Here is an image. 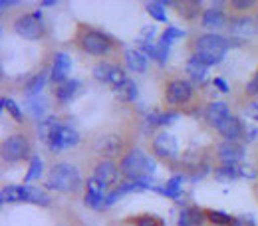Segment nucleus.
<instances>
[{
    "label": "nucleus",
    "mask_w": 258,
    "mask_h": 226,
    "mask_svg": "<svg viewBox=\"0 0 258 226\" xmlns=\"http://www.w3.org/2000/svg\"><path fill=\"white\" fill-rule=\"evenodd\" d=\"M228 52V40L219 34H203L195 40V58L205 65H217L225 60Z\"/></svg>",
    "instance_id": "1"
},
{
    "label": "nucleus",
    "mask_w": 258,
    "mask_h": 226,
    "mask_svg": "<svg viewBox=\"0 0 258 226\" xmlns=\"http://www.w3.org/2000/svg\"><path fill=\"white\" fill-rule=\"evenodd\" d=\"M82 185V173L70 163H56L46 179V189L58 193H76Z\"/></svg>",
    "instance_id": "2"
},
{
    "label": "nucleus",
    "mask_w": 258,
    "mask_h": 226,
    "mask_svg": "<svg viewBox=\"0 0 258 226\" xmlns=\"http://www.w3.org/2000/svg\"><path fill=\"white\" fill-rule=\"evenodd\" d=\"M121 175L127 177L129 181H139V179H149L157 171V163L153 161L143 149H131L127 155L119 163Z\"/></svg>",
    "instance_id": "3"
},
{
    "label": "nucleus",
    "mask_w": 258,
    "mask_h": 226,
    "mask_svg": "<svg viewBox=\"0 0 258 226\" xmlns=\"http://www.w3.org/2000/svg\"><path fill=\"white\" fill-rule=\"evenodd\" d=\"M80 46L86 54L90 56H105L111 52L113 48V42L109 40V36H105L99 30H84L82 36H80Z\"/></svg>",
    "instance_id": "4"
},
{
    "label": "nucleus",
    "mask_w": 258,
    "mask_h": 226,
    "mask_svg": "<svg viewBox=\"0 0 258 226\" xmlns=\"http://www.w3.org/2000/svg\"><path fill=\"white\" fill-rule=\"evenodd\" d=\"M30 157V141L22 133H14L2 143V159L6 163H18Z\"/></svg>",
    "instance_id": "5"
},
{
    "label": "nucleus",
    "mask_w": 258,
    "mask_h": 226,
    "mask_svg": "<svg viewBox=\"0 0 258 226\" xmlns=\"http://www.w3.org/2000/svg\"><path fill=\"white\" fill-rule=\"evenodd\" d=\"M14 32L24 40H40L44 34L42 12L36 10L34 14H22L14 20Z\"/></svg>",
    "instance_id": "6"
},
{
    "label": "nucleus",
    "mask_w": 258,
    "mask_h": 226,
    "mask_svg": "<svg viewBox=\"0 0 258 226\" xmlns=\"http://www.w3.org/2000/svg\"><path fill=\"white\" fill-rule=\"evenodd\" d=\"M78 143H80V135L72 127H68V125H58L52 133L50 141H48V147H50L52 153H60L64 149L76 147Z\"/></svg>",
    "instance_id": "7"
},
{
    "label": "nucleus",
    "mask_w": 258,
    "mask_h": 226,
    "mask_svg": "<svg viewBox=\"0 0 258 226\" xmlns=\"http://www.w3.org/2000/svg\"><path fill=\"white\" fill-rule=\"evenodd\" d=\"M165 97L171 105H185L193 97V86L191 82H185V80H173L167 84Z\"/></svg>",
    "instance_id": "8"
},
{
    "label": "nucleus",
    "mask_w": 258,
    "mask_h": 226,
    "mask_svg": "<svg viewBox=\"0 0 258 226\" xmlns=\"http://www.w3.org/2000/svg\"><path fill=\"white\" fill-rule=\"evenodd\" d=\"M153 151L157 157L161 159H167V161H173L179 157V143L175 139V135L163 131V133H157L155 139H153Z\"/></svg>",
    "instance_id": "9"
},
{
    "label": "nucleus",
    "mask_w": 258,
    "mask_h": 226,
    "mask_svg": "<svg viewBox=\"0 0 258 226\" xmlns=\"http://www.w3.org/2000/svg\"><path fill=\"white\" fill-rule=\"evenodd\" d=\"M96 151L103 157H115L123 151V139L115 133L109 135H101L96 141Z\"/></svg>",
    "instance_id": "10"
},
{
    "label": "nucleus",
    "mask_w": 258,
    "mask_h": 226,
    "mask_svg": "<svg viewBox=\"0 0 258 226\" xmlns=\"http://www.w3.org/2000/svg\"><path fill=\"white\" fill-rule=\"evenodd\" d=\"M72 69V58L66 54V52H56L54 54V62H52V67H50V80L56 82L58 86L68 82V73Z\"/></svg>",
    "instance_id": "11"
},
{
    "label": "nucleus",
    "mask_w": 258,
    "mask_h": 226,
    "mask_svg": "<svg viewBox=\"0 0 258 226\" xmlns=\"http://www.w3.org/2000/svg\"><path fill=\"white\" fill-rule=\"evenodd\" d=\"M205 117H207V121H209L213 127L219 129L226 119L230 117V109H228V105H226L225 101H213V103L207 105V109H205Z\"/></svg>",
    "instance_id": "12"
},
{
    "label": "nucleus",
    "mask_w": 258,
    "mask_h": 226,
    "mask_svg": "<svg viewBox=\"0 0 258 226\" xmlns=\"http://www.w3.org/2000/svg\"><path fill=\"white\" fill-rule=\"evenodd\" d=\"M219 159L223 161V165H230V167H236L238 161L244 159V147L238 145V143H230L226 141L219 147Z\"/></svg>",
    "instance_id": "13"
},
{
    "label": "nucleus",
    "mask_w": 258,
    "mask_h": 226,
    "mask_svg": "<svg viewBox=\"0 0 258 226\" xmlns=\"http://www.w3.org/2000/svg\"><path fill=\"white\" fill-rule=\"evenodd\" d=\"M94 177H96L103 187L113 185L117 181V165L111 161V159H101V161L97 163Z\"/></svg>",
    "instance_id": "14"
},
{
    "label": "nucleus",
    "mask_w": 258,
    "mask_h": 226,
    "mask_svg": "<svg viewBox=\"0 0 258 226\" xmlns=\"http://www.w3.org/2000/svg\"><path fill=\"white\" fill-rule=\"evenodd\" d=\"M219 131H221V135L225 137L226 141H230V143H236V141L242 137V133H244V125H242V121H240L238 117L230 115V117L226 119L225 123L219 127Z\"/></svg>",
    "instance_id": "15"
},
{
    "label": "nucleus",
    "mask_w": 258,
    "mask_h": 226,
    "mask_svg": "<svg viewBox=\"0 0 258 226\" xmlns=\"http://www.w3.org/2000/svg\"><path fill=\"white\" fill-rule=\"evenodd\" d=\"M20 200L32 202V204H40V206H48L50 204V196L44 193L42 189L32 187V185H20Z\"/></svg>",
    "instance_id": "16"
},
{
    "label": "nucleus",
    "mask_w": 258,
    "mask_h": 226,
    "mask_svg": "<svg viewBox=\"0 0 258 226\" xmlns=\"http://www.w3.org/2000/svg\"><path fill=\"white\" fill-rule=\"evenodd\" d=\"M203 220H205V212L197 206H187L181 210L179 214V226H203Z\"/></svg>",
    "instance_id": "17"
},
{
    "label": "nucleus",
    "mask_w": 258,
    "mask_h": 226,
    "mask_svg": "<svg viewBox=\"0 0 258 226\" xmlns=\"http://www.w3.org/2000/svg\"><path fill=\"white\" fill-rule=\"evenodd\" d=\"M125 64L131 71H137V73L147 71V58L139 50H125Z\"/></svg>",
    "instance_id": "18"
},
{
    "label": "nucleus",
    "mask_w": 258,
    "mask_h": 226,
    "mask_svg": "<svg viewBox=\"0 0 258 226\" xmlns=\"http://www.w3.org/2000/svg\"><path fill=\"white\" fill-rule=\"evenodd\" d=\"M78 90H80V82H78V80H68V82L58 86V90H56V99H58L60 103H68V101L74 99V96L78 94Z\"/></svg>",
    "instance_id": "19"
},
{
    "label": "nucleus",
    "mask_w": 258,
    "mask_h": 226,
    "mask_svg": "<svg viewBox=\"0 0 258 226\" xmlns=\"http://www.w3.org/2000/svg\"><path fill=\"white\" fill-rule=\"evenodd\" d=\"M187 73H189V78L197 82V84H201V82H205L207 80V73H209V65H205L201 60H197V58H191L189 62H187Z\"/></svg>",
    "instance_id": "20"
},
{
    "label": "nucleus",
    "mask_w": 258,
    "mask_h": 226,
    "mask_svg": "<svg viewBox=\"0 0 258 226\" xmlns=\"http://www.w3.org/2000/svg\"><path fill=\"white\" fill-rule=\"evenodd\" d=\"M226 22L223 10H215V8H209L203 12V26L205 28H223Z\"/></svg>",
    "instance_id": "21"
},
{
    "label": "nucleus",
    "mask_w": 258,
    "mask_h": 226,
    "mask_svg": "<svg viewBox=\"0 0 258 226\" xmlns=\"http://www.w3.org/2000/svg\"><path fill=\"white\" fill-rule=\"evenodd\" d=\"M179 111H165V113H151L147 115V123L153 127H163V125H171L179 119Z\"/></svg>",
    "instance_id": "22"
},
{
    "label": "nucleus",
    "mask_w": 258,
    "mask_h": 226,
    "mask_svg": "<svg viewBox=\"0 0 258 226\" xmlns=\"http://www.w3.org/2000/svg\"><path fill=\"white\" fill-rule=\"evenodd\" d=\"M113 92H115V96L119 97L121 101H127V103L137 99V86H135L133 80H125L121 86L113 88Z\"/></svg>",
    "instance_id": "23"
},
{
    "label": "nucleus",
    "mask_w": 258,
    "mask_h": 226,
    "mask_svg": "<svg viewBox=\"0 0 258 226\" xmlns=\"http://www.w3.org/2000/svg\"><path fill=\"white\" fill-rule=\"evenodd\" d=\"M44 86H46V73L42 71V73H36L32 80L26 84V90H24V96L26 97H38L42 94V90H44Z\"/></svg>",
    "instance_id": "24"
},
{
    "label": "nucleus",
    "mask_w": 258,
    "mask_h": 226,
    "mask_svg": "<svg viewBox=\"0 0 258 226\" xmlns=\"http://www.w3.org/2000/svg\"><path fill=\"white\" fill-rule=\"evenodd\" d=\"M183 181H185V177H181V175H175V177H171V179L165 183V196H169V198H175V200H181Z\"/></svg>",
    "instance_id": "25"
},
{
    "label": "nucleus",
    "mask_w": 258,
    "mask_h": 226,
    "mask_svg": "<svg viewBox=\"0 0 258 226\" xmlns=\"http://www.w3.org/2000/svg\"><path fill=\"white\" fill-rule=\"evenodd\" d=\"M58 125H60V123H58L56 117H46V119H42L40 125H38V137H40V141H44V143L48 145L52 133H54V129H56Z\"/></svg>",
    "instance_id": "26"
},
{
    "label": "nucleus",
    "mask_w": 258,
    "mask_h": 226,
    "mask_svg": "<svg viewBox=\"0 0 258 226\" xmlns=\"http://www.w3.org/2000/svg\"><path fill=\"white\" fill-rule=\"evenodd\" d=\"M215 177H217L219 183L228 185V183H232V181L238 177V169H236V167H230V165H223L221 169H217Z\"/></svg>",
    "instance_id": "27"
},
{
    "label": "nucleus",
    "mask_w": 258,
    "mask_h": 226,
    "mask_svg": "<svg viewBox=\"0 0 258 226\" xmlns=\"http://www.w3.org/2000/svg\"><path fill=\"white\" fill-rule=\"evenodd\" d=\"M42 169H44L42 157L34 155L32 159H30V167H28V173H26V177H24V183H30L34 179H40V177H42Z\"/></svg>",
    "instance_id": "28"
},
{
    "label": "nucleus",
    "mask_w": 258,
    "mask_h": 226,
    "mask_svg": "<svg viewBox=\"0 0 258 226\" xmlns=\"http://www.w3.org/2000/svg\"><path fill=\"white\" fill-rule=\"evenodd\" d=\"M113 67L115 65L113 64H107V62H99V64H96L94 65V78H96L97 82H107L109 84V78H111V71H113Z\"/></svg>",
    "instance_id": "29"
},
{
    "label": "nucleus",
    "mask_w": 258,
    "mask_h": 226,
    "mask_svg": "<svg viewBox=\"0 0 258 226\" xmlns=\"http://www.w3.org/2000/svg\"><path fill=\"white\" fill-rule=\"evenodd\" d=\"M207 218L217 226H230L232 220H234L230 214H226L223 210H209V212H207Z\"/></svg>",
    "instance_id": "30"
},
{
    "label": "nucleus",
    "mask_w": 258,
    "mask_h": 226,
    "mask_svg": "<svg viewBox=\"0 0 258 226\" xmlns=\"http://www.w3.org/2000/svg\"><path fill=\"white\" fill-rule=\"evenodd\" d=\"M165 2H147V12L149 16H153V20L157 22H167V14H165Z\"/></svg>",
    "instance_id": "31"
},
{
    "label": "nucleus",
    "mask_w": 258,
    "mask_h": 226,
    "mask_svg": "<svg viewBox=\"0 0 258 226\" xmlns=\"http://www.w3.org/2000/svg\"><path fill=\"white\" fill-rule=\"evenodd\" d=\"M254 32V26H252V20L250 18H238L234 20L232 24V34H238V36H248V34Z\"/></svg>",
    "instance_id": "32"
},
{
    "label": "nucleus",
    "mask_w": 258,
    "mask_h": 226,
    "mask_svg": "<svg viewBox=\"0 0 258 226\" xmlns=\"http://www.w3.org/2000/svg\"><path fill=\"white\" fill-rule=\"evenodd\" d=\"M0 103H2V107H4V109H8V113L12 115V119H16L18 123L22 121V117H24V115H22V109L18 107V103H16L14 99H10V97H2V101H0Z\"/></svg>",
    "instance_id": "33"
},
{
    "label": "nucleus",
    "mask_w": 258,
    "mask_h": 226,
    "mask_svg": "<svg viewBox=\"0 0 258 226\" xmlns=\"http://www.w3.org/2000/svg\"><path fill=\"white\" fill-rule=\"evenodd\" d=\"M28 111L32 113L36 119L42 121V117H44V113H46V101H44L42 97H32L30 103H28Z\"/></svg>",
    "instance_id": "34"
},
{
    "label": "nucleus",
    "mask_w": 258,
    "mask_h": 226,
    "mask_svg": "<svg viewBox=\"0 0 258 226\" xmlns=\"http://www.w3.org/2000/svg\"><path fill=\"white\" fill-rule=\"evenodd\" d=\"M185 36H187L185 30H181V28H177V26H167V28H165V32L161 34V42L171 44V42L181 40V38H185Z\"/></svg>",
    "instance_id": "35"
},
{
    "label": "nucleus",
    "mask_w": 258,
    "mask_h": 226,
    "mask_svg": "<svg viewBox=\"0 0 258 226\" xmlns=\"http://www.w3.org/2000/svg\"><path fill=\"white\" fill-rule=\"evenodd\" d=\"M20 200V185H10L2 189V202H16Z\"/></svg>",
    "instance_id": "36"
},
{
    "label": "nucleus",
    "mask_w": 258,
    "mask_h": 226,
    "mask_svg": "<svg viewBox=\"0 0 258 226\" xmlns=\"http://www.w3.org/2000/svg\"><path fill=\"white\" fill-rule=\"evenodd\" d=\"M127 78H125V71L119 67V65H115L113 67V71H111V78H109V84L113 86V88H117V86H121L123 82H125Z\"/></svg>",
    "instance_id": "37"
},
{
    "label": "nucleus",
    "mask_w": 258,
    "mask_h": 226,
    "mask_svg": "<svg viewBox=\"0 0 258 226\" xmlns=\"http://www.w3.org/2000/svg\"><path fill=\"white\" fill-rule=\"evenodd\" d=\"M86 187H88V193L97 194V196H105V194H103V189H105V187H103V185L97 181L96 177H92V179L86 183Z\"/></svg>",
    "instance_id": "38"
},
{
    "label": "nucleus",
    "mask_w": 258,
    "mask_h": 226,
    "mask_svg": "<svg viewBox=\"0 0 258 226\" xmlns=\"http://www.w3.org/2000/svg\"><path fill=\"white\" fill-rule=\"evenodd\" d=\"M169 54H171L169 44L159 42V44H157V62H159V64H165V62H167V58H169Z\"/></svg>",
    "instance_id": "39"
},
{
    "label": "nucleus",
    "mask_w": 258,
    "mask_h": 226,
    "mask_svg": "<svg viewBox=\"0 0 258 226\" xmlns=\"http://www.w3.org/2000/svg\"><path fill=\"white\" fill-rule=\"evenodd\" d=\"M199 6H201V2H187V4H183L181 14L187 16V18H191V16H195L199 12Z\"/></svg>",
    "instance_id": "40"
},
{
    "label": "nucleus",
    "mask_w": 258,
    "mask_h": 226,
    "mask_svg": "<svg viewBox=\"0 0 258 226\" xmlns=\"http://www.w3.org/2000/svg\"><path fill=\"white\" fill-rule=\"evenodd\" d=\"M238 177H244V179H254L256 177V171L250 167V165H238Z\"/></svg>",
    "instance_id": "41"
},
{
    "label": "nucleus",
    "mask_w": 258,
    "mask_h": 226,
    "mask_svg": "<svg viewBox=\"0 0 258 226\" xmlns=\"http://www.w3.org/2000/svg\"><path fill=\"white\" fill-rule=\"evenodd\" d=\"M230 226H256V224H254V218H252V216L244 214V216H238V218H234Z\"/></svg>",
    "instance_id": "42"
},
{
    "label": "nucleus",
    "mask_w": 258,
    "mask_h": 226,
    "mask_svg": "<svg viewBox=\"0 0 258 226\" xmlns=\"http://www.w3.org/2000/svg\"><path fill=\"white\" fill-rule=\"evenodd\" d=\"M133 222L137 226H159V222H157L153 216H139V218H135Z\"/></svg>",
    "instance_id": "43"
},
{
    "label": "nucleus",
    "mask_w": 258,
    "mask_h": 226,
    "mask_svg": "<svg viewBox=\"0 0 258 226\" xmlns=\"http://www.w3.org/2000/svg\"><path fill=\"white\" fill-rule=\"evenodd\" d=\"M246 94L248 96H258V71L254 73V78L246 84Z\"/></svg>",
    "instance_id": "44"
},
{
    "label": "nucleus",
    "mask_w": 258,
    "mask_h": 226,
    "mask_svg": "<svg viewBox=\"0 0 258 226\" xmlns=\"http://www.w3.org/2000/svg\"><path fill=\"white\" fill-rule=\"evenodd\" d=\"M252 4H254L252 0H232V8L236 10H248Z\"/></svg>",
    "instance_id": "45"
},
{
    "label": "nucleus",
    "mask_w": 258,
    "mask_h": 226,
    "mask_svg": "<svg viewBox=\"0 0 258 226\" xmlns=\"http://www.w3.org/2000/svg\"><path fill=\"white\" fill-rule=\"evenodd\" d=\"M246 115H248V119L258 121V103H248L246 105Z\"/></svg>",
    "instance_id": "46"
},
{
    "label": "nucleus",
    "mask_w": 258,
    "mask_h": 226,
    "mask_svg": "<svg viewBox=\"0 0 258 226\" xmlns=\"http://www.w3.org/2000/svg\"><path fill=\"white\" fill-rule=\"evenodd\" d=\"M215 88L219 90V92H223V94H228V84H226L223 78H215Z\"/></svg>",
    "instance_id": "47"
},
{
    "label": "nucleus",
    "mask_w": 258,
    "mask_h": 226,
    "mask_svg": "<svg viewBox=\"0 0 258 226\" xmlns=\"http://www.w3.org/2000/svg\"><path fill=\"white\" fill-rule=\"evenodd\" d=\"M12 4H18V2H16V0H2V2H0L2 8H8V6H12Z\"/></svg>",
    "instance_id": "48"
},
{
    "label": "nucleus",
    "mask_w": 258,
    "mask_h": 226,
    "mask_svg": "<svg viewBox=\"0 0 258 226\" xmlns=\"http://www.w3.org/2000/svg\"><path fill=\"white\" fill-rule=\"evenodd\" d=\"M56 4H58L56 0H42V2H40V8H42V6H56Z\"/></svg>",
    "instance_id": "49"
}]
</instances>
